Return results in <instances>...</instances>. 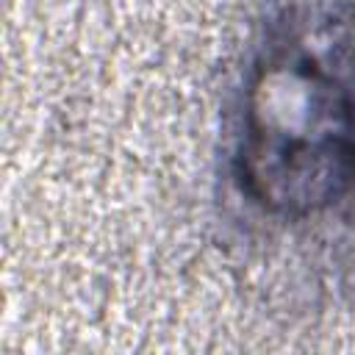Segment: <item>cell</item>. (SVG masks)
I'll return each instance as SVG.
<instances>
[{
    "mask_svg": "<svg viewBox=\"0 0 355 355\" xmlns=\"http://www.w3.org/2000/svg\"><path fill=\"white\" fill-rule=\"evenodd\" d=\"M236 166L272 214L305 216L344 197L355 183V69L302 42L272 47L247 89Z\"/></svg>",
    "mask_w": 355,
    "mask_h": 355,
    "instance_id": "obj_1",
    "label": "cell"
}]
</instances>
